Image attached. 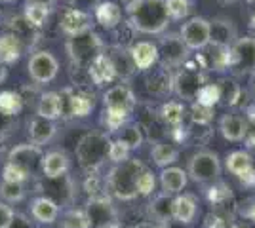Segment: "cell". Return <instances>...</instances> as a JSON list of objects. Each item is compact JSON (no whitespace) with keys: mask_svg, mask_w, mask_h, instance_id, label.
<instances>
[{"mask_svg":"<svg viewBox=\"0 0 255 228\" xmlns=\"http://www.w3.org/2000/svg\"><path fill=\"white\" fill-rule=\"evenodd\" d=\"M36 116H42L46 120L55 122L63 116V105H61V95L57 91H46L38 99L36 105Z\"/></svg>","mask_w":255,"mask_h":228,"instance_id":"d4e9b609","label":"cell"},{"mask_svg":"<svg viewBox=\"0 0 255 228\" xmlns=\"http://www.w3.org/2000/svg\"><path fill=\"white\" fill-rule=\"evenodd\" d=\"M234 228H252L248 223H244V225H234Z\"/></svg>","mask_w":255,"mask_h":228,"instance_id":"11a10c76","label":"cell"},{"mask_svg":"<svg viewBox=\"0 0 255 228\" xmlns=\"http://www.w3.org/2000/svg\"><path fill=\"white\" fill-rule=\"evenodd\" d=\"M149 209L152 219H156V221L166 223L168 219H171V200H168V194H164V192L154 198Z\"/></svg>","mask_w":255,"mask_h":228,"instance_id":"74e56055","label":"cell"},{"mask_svg":"<svg viewBox=\"0 0 255 228\" xmlns=\"http://www.w3.org/2000/svg\"><path fill=\"white\" fill-rule=\"evenodd\" d=\"M236 75H246L255 69V38H236L231 46V67Z\"/></svg>","mask_w":255,"mask_h":228,"instance_id":"8fae6325","label":"cell"},{"mask_svg":"<svg viewBox=\"0 0 255 228\" xmlns=\"http://www.w3.org/2000/svg\"><path fill=\"white\" fill-rule=\"evenodd\" d=\"M231 196H233L231 186L227 185V183H223V181H217L215 185L208 188V200L212 202L213 206H223Z\"/></svg>","mask_w":255,"mask_h":228,"instance_id":"60d3db41","label":"cell"},{"mask_svg":"<svg viewBox=\"0 0 255 228\" xmlns=\"http://www.w3.org/2000/svg\"><path fill=\"white\" fill-rule=\"evenodd\" d=\"M252 27H255V15H254V19H252Z\"/></svg>","mask_w":255,"mask_h":228,"instance_id":"91938a15","label":"cell"},{"mask_svg":"<svg viewBox=\"0 0 255 228\" xmlns=\"http://www.w3.org/2000/svg\"><path fill=\"white\" fill-rule=\"evenodd\" d=\"M147 167L141 160L129 158L122 163H115V167L107 175V188L117 200L131 202L137 198V179Z\"/></svg>","mask_w":255,"mask_h":228,"instance_id":"7a4b0ae2","label":"cell"},{"mask_svg":"<svg viewBox=\"0 0 255 228\" xmlns=\"http://www.w3.org/2000/svg\"><path fill=\"white\" fill-rule=\"evenodd\" d=\"M71 167V160L63 151H52L44 154L42 158V173L46 179H61L67 175Z\"/></svg>","mask_w":255,"mask_h":228,"instance_id":"44dd1931","label":"cell"},{"mask_svg":"<svg viewBox=\"0 0 255 228\" xmlns=\"http://www.w3.org/2000/svg\"><path fill=\"white\" fill-rule=\"evenodd\" d=\"M191 116L194 124H198V126H208L213 120V109L212 107H204V105L194 101L191 109Z\"/></svg>","mask_w":255,"mask_h":228,"instance_id":"7bdbcfd3","label":"cell"},{"mask_svg":"<svg viewBox=\"0 0 255 228\" xmlns=\"http://www.w3.org/2000/svg\"><path fill=\"white\" fill-rule=\"evenodd\" d=\"M101 0H69L71 8H76V10H84V11H92L99 6Z\"/></svg>","mask_w":255,"mask_h":228,"instance_id":"681fc988","label":"cell"},{"mask_svg":"<svg viewBox=\"0 0 255 228\" xmlns=\"http://www.w3.org/2000/svg\"><path fill=\"white\" fill-rule=\"evenodd\" d=\"M57 133V126L52 120H46L42 116H34V118L29 122V139H31L32 145L40 147L46 143H50L55 137Z\"/></svg>","mask_w":255,"mask_h":228,"instance_id":"603a6c76","label":"cell"},{"mask_svg":"<svg viewBox=\"0 0 255 228\" xmlns=\"http://www.w3.org/2000/svg\"><path fill=\"white\" fill-rule=\"evenodd\" d=\"M183 116H185V107L181 105L179 101H168L162 107V118L171 128H179L181 122H183Z\"/></svg>","mask_w":255,"mask_h":228,"instance_id":"8d00e7d4","label":"cell"},{"mask_svg":"<svg viewBox=\"0 0 255 228\" xmlns=\"http://www.w3.org/2000/svg\"><path fill=\"white\" fill-rule=\"evenodd\" d=\"M42 158L44 152L40 147H36L32 143H21V145H15L8 152L6 162L19 167L29 177H34L38 171H42Z\"/></svg>","mask_w":255,"mask_h":228,"instance_id":"8992f818","label":"cell"},{"mask_svg":"<svg viewBox=\"0 0 255 228\" xmlns=\"http://www.w3.org/2000/svg\"><path fill=\"white\" fill-rule=\"evenodd\" d=\"M27 71L36 84H50L59 73V61L50 52H36L31 55Z\"/></svg>","mask_w":255,"mask_h":228,"instance_id":"30bf717a","label":"cell"},{"mask_svg":"<svg viewBox=\"0 0 255 228\" xmlns=\"http://www.w3.org/2000/svg\"><path fill=\"white\" fill-rule=\"evenodd\" d=\"M88 75H90V80L96 84V86H103V84H109V82H113L115 78H117V73H115V69H113V63H111V59H109V55L103 52V54H99L88 65Z\"/></svg>","mask_w":255,"mask_h":228,"instance_id":"7402d4cb","label":"cell"},{"mask_svg":"<svg viewBox=\"0 0 255 228\" xmlns=\"http://www.w3.org/2000/svg\"><path fill=\"white\" fill-rule=\"evenodd\" d=\"M250 147H254V149H255V137H252V139H250Z\"/></svg>","mask_w":255,"mask_h":228,"instance_id":"9f6ffc18","label":"cell"},{"mask_svg":"<svg viewBox=\"0 0 255 228\" xmlns=\"http://www.w3.org/2000/svg\"><path fill=\"white\" fill-rule=\"evenodd\" d=\"M25 44L17 33H2L0 34V63L13 65L21 59Z\"/></svg>","mask_w":255,"mask_h":228,"instance_id":"e0dca14e","label":"cell"},{"mask_svg":"<svg viewBox=\"0 0 255 228\" xmlns=\"http://www.w3.org/2000/svg\"><path fill=\"white\" fill-rule=\"evenodd\" d=\"M248 112H250V118H252V120H255V107H252V109L248 110Z\"/></svg>","mask_w":255,"mask_h":228,"instance_id":"db71d44e","label":"cell"},{"mask_svg":"<svg viewBox=\"0 0 255 228\" xmlns=\"http://www.w3.org/2000/svg\"><path fill=\"white\" fill-rule=\"evenodd\" d=\"M48 15H50V8L44 4L25 2V6H23V17H25L29 27H42L48 19Z\"/></svg>","mask_w":255,"mask_h":228,"instance_id":"1f68e13d","label":"cell"},{"mask_svg":"<svg viewBox=\"0 0 255 228\" xmlns=\"http://www.w3.org/2000/svg\"><path fill=\"white\" fill-rule=\"evenodd\" d=\"M61 228H90L84 209H69L61 215Z\"/></svg>","mask_w":255,"mask_h":228,"instance_id":"f35d334b","label":"cell"},{"mask_svg":"<svg viewBox=\"0 0 255 228\" xmlns=\"http://www.w3.org/2000/svg\"><path fill=\"white\" fill-rule=\"evenodd\" d=\"M31 177L21 171L19 167H15V165H11V163H4V167H2V181H8V183H27Z\"/></svg>","mask_w":255,"mask_h":228,"instance_id":"bcb514c9","label":"cell"},{"mask_svg":"<svg viewBox=\"0 0 255 228\" xmlns=\"http://www.w3.org/2000/svg\"><path fill=\"white\" fill-rule=\"evenodd\" d=\"M179 36L189 50H204L212 42V21L198 15L191 17L189 21L183 23Z\"/></svg>","mask_w":255,"mask_h":228,"instance_id":"ba28073f","label":"cell"},{"mask_svg":"<svg viewBox=\"0 0 255 228\" xmlns=\"http://www.w3.org/2000/svg\"><path fill=\"white\" fill-rule=\"evenodd\" d=\"M129 55H131V61L137 71H147L158 61V46L147 42V40H141L129 48Z\"/></svg>","mask_w":255,"mask_h":228,"instance_id":"ffe728a7","label":"cell"},{"mask_svg":"<svg viewBox=\"0 0 255 228\" xmlns=\"http://www.w3.org/2000/svg\"><path fill=\"white\" fill-rule=\"evenodd\" d=\"M227 169L233 175H236L238 179H242L244 175H248L252 169H254V160L250 156V152L246 151H234L227 156Z\"/></svg>","mask_w":255,"mask_h":228,"instance_id":"f1b7e54d","label":"cell"},{"mask_svg":"<svg viewBox=\"0 0 255 228\" xmlns=\"http://www.w3.org/2000/svg\"><path fill=\"white\" fill-rule=\"evenodd\" d=\"M198 215V198L191 192L177 194L171 200V219L179 225H191Z\"/></svg>","mask_w":255,"mask_h":228,"instance_id":"2e32d148","label":"cell"},{"mask_svg":"<svg viewBox=\"0 0 255 228\" xmlns=\"http://www.w3.org/2000/svg\"><path fill=\"white\" fill-rule=\"evenodd\" d=\"M217 87H219V103L223 101L225 105H229V107H233V105L238 103L242 89H240V86H238L234 80L223 78V80L217 82Z\"/></svg>","mask_w":255,"mask_h":228,"instance_id":"e575fe53","label":"cell"},{"mask_svg":"<svg viewBox=\"0 0 255 228\" xmlns=\"http://www.w3.org/2000/svg\"><path fill=\"white\" fill-rule=\"evenodd\" d=\"M25 2H31V4H44V6H52V4H55V0H25Z\"/></svg>","mask_w":255,"mask_h":228,"instance_id":"f5cc1de1","label":"cell"},{"mask_svg":"<svg viewBox=\"0 0 255 228\" xmlns=\"http://www.w3.org/2000/svg\"><path fill=\"white\" fill-rule=\"evenodd\" d=\"M31 217L40 225H53L59 219V206L48 196H38L31 202Z\"/></svg>","mask_w":255,"mask_h":228,"instance_id":"ac0fdd59","label":"cell"},{"mask_svg":"<svg viewBox=\"0 0 255 228\" xmlns=\"http://www.w3.org/2000/svg\"><path fill=\"white\" fill-rule=\"evenodd\" d=\"M117 139L124 143L129 151H133V149H139L143 145V133H141V128L137 124H126L118 130Z\"/></svg>","mask_w":255,"mask_h":228,"instance_id":"836d02e7","label":"cell"},{"mask_svg":"<svg viewBox=\"0 0 255 228\" xmlns=\"http://www.w3.org/2000/svg\"><path fill=\"white\" fill-rule=\"evenodd\" d=\"M13 217H15L13 207L0 200V228H10L11 223H13Z\"/></svg>","mask_w":255,"mask_h":228,"instance_id":"c3c4849f","label":"cell"},{"mask_svg":"<svg viewBox=\"0 0 255 228\" xmlns=\"http://www.w3.org/2000/svg\"><path fill=\"white\" fill-rule=\"evenodd\" d=\"M109 147L111 139L105 133H88L84 135L78 145H76V160L78 165L86 171H96L97 167H101L103 162L109 158Z\"/></svg>","mask_w":255,"mask_h":228,"instance_id":"3957f363","label":"cell"},{"mask_svg":"<svg viewBox=\"0 0 255 228\" xmlns=\"http://www.w3.org/2000/svg\"><path fill=\"white\" fill-rule=\"evenodd\" d=\"M212 42L233 46L236 42V29L229 19H215L212 23Z\"/></svg>","mask_w":255,"mask_h":228,"instance_id":"4dcf8cb0","label":"cell"},{"mask_svg":"<svg viewBox=\"0 0 255 228\" xmlns=\"http://www.w3.org/2000/svg\"><path fill=\"white\" fill-rule=\"evenodd\" d=\"M94 11H96L97 23H101L105 29H117L122 21V10L115 2H109V0L99 2V6Z\"/></svg>","mask_w":255,"mask_h":228,"instance_id":"83f0119b","label":"cell"},{"mask_svg":"<svg viewBox=\"0 0 255 228\" xmlns=\"http://www.w3.org/2000/svg\"><path fill=\"white\" fill-rule=\"evenodd\" d=\"M234 225L236 223H234L233 215H229L227 211H215L206 221L208 228H234Z\"/></svg>","mask_w":255,"mask_h":228,"instance_id":"f6af8a7d","label":"cell"},{"mask_svg":"<svg viewBox=\"0 0 255 228\" xmlns=\"http://www.w3.org/2000/svg\"><path fill=\"white\" fill-rule=\"evenodd\" d=\"M135 103L137 99L126 84H117V86L109 87L103 95V105L107 112H115L120 116H129L131 110L135 109Z\"/></svg>","mask_w":255,"mask_h":228,"instance_id":"9c48e42d","label":"cell"},{"mask_svg":"<svg viewBox=\"0 0 255 228\" xmlns=\"http://www.w3.org/2000/svg\"><path fill=\"white\" fill-rule=\"evenodd\" d=\"M150 158H152V162L156 163L158 167L164 169V167L171 165V163L179 158V149L173 143L158 141L154 143L152 149H150Z\"/></svg>","mask_w":255,"mask_h":228,"instance_id":"4316f807","label":"cell"},{"mask_svg":"<svg viewBox=\"0 0 255 228\" xmlns=\"http://www.w3.org/2000/svg\"><path fill=\"white\" fill-rule=\"evenodd\" d=\"M187 175L194 183H215L221 175V160L213 151H198L189 158Z\"/></svg>","mask_w":255,"mask_h":228,"instance_id":"277c9868","label":"cell"},{"mask_svg":"<svg viewBox=\"0 0 255 228\" xmlns=\"http://www.w3.org/2000/svg\"><path fill=\"white\" fill-rule=\"evenodd\" d=\"M202 86H204L202 73L198 69H192V67L181 69L179 73L173 76V80H171L173 91L177 93V97L185 99V101L196 99V93H198V89Z\"/></svg>","mask_w":255,"mask_h":228,"instance_id":"4fadbf2b","label":"cell"},{"mask_svg":"<svg viewBox=\"0 0 255 228\" xmlns=\"http://www.w3.org/2000/svg\"><path fill=\"white\" fill-rule=\"evenodd\" d=\"M23 109V97L15 91H0V114L4 116H17Z\"/></svg>","mask_w":255,"mask_h":228,"instance_id":"d6a6232c","label":"cell"},{"mask_svg":"<svg viewBox=\"0 0 255 228\" xmlns=\"http://www.w3.org/2000/svg\"><path fill=\"white\" fill-rule=\"evenodd\" d=\"M8 78V69L4 63H0V84H4V80Z\"/></svg>","mask_w":255,"mask_h":228,"instance_id":"816d5d0a","label":"cell"},{"mask_svg":"<svg viewBox=\"0 0 255 228\" xmlns=\"http://www.w3.org/2000/svg\"><path fill=\"white\" fill-rule=\"evenodd\" d=\"M13 0H0V4H11Z\"/></svg>","mask_w":255,"mask_h":228,"instance_id":"6f0895ef","label":"cell"},{"mask_svg":"<svg viewBox=\"0 0 255 228\" xmlns=\"http://www.w3.org/2000/svg\"><path fill=\"white\" fill-rule=\"evenodd\" d=\"M107 54V52H105ZM109 59H111V63H113V69H115V73H117L118 78H129V76L133 75L137 69L133 65V61H131V55L128 50H124L122 46H113L111 50H109Z\"/></svg>","mask_w":255,"mask_h":228,"instance_id":"484cf974","label":"cell"},{"mask_svg":"<svg viewBox=\"0 0 255 228\" xmlns=\"http://www.w3.org/2000/svg\"><path fill=\"white\" fill-rule=\"evenodd\" d=\"M166 2V10H168V17L181 21L191 13V0H164Z\"/></svg>","mask_w":255,"mask_h":228,"instance_id":"ab89813d","label":"cell"},{"mask_svg":"<svg viewBox=\"0 0 255 228\" xmlns=\"http://www.w3.org/2000/svg\"><path fill=\"white\" fill-rule=\"evenodd\" d=\"M103 40L94 31L78 34L67 40V54L76 65H90L99 54H103Z\"/></svg>","mask_w":255,"mask_h":228,"instance_id":"5b68a950","label":"cell"},{"mask_svg":"<svg viewBox=\"0 0 255 228\" xmlns=\"http://www.w3.org/2000/svg\"><path fill=\"white\" fill-rule=\"evenodd\" d=\"M61 95L63 105V116L71 118H84L94 109V97L90 93L78 91V89H65Z\"/></svg>","mask_w":255,"mask_h":228,"instance_id":"9a60e30c","label":"cell"},{"mask_svg":"<svg viewBox=\"0 0 255 228\" xmlns=\"http://www.w3.org/2000/svg\"><path fill=\"white\" fill-rule=\"evenodd\" d=\"M156 188V177L152 171L145 169L137 179V196H150Z\"/></svg>","mask_w":255,"mask_h":228,"instance_id":"ee69618b","label":"cell"},{"mask_svg":"<svg viewBox=\"0 0 255 228\" xmlns=\"http://www.w3.org/2000/svg\"><path fill=\"white\" fill-rule=\"evenodd\" d=\"M59 29L63 31V34H67L69 38L78 36V34L90 33L94 29V17L90 11L76 10V8H67L61 13L59 19Z\"/></svg>","mask_w":255,"mask_h":228,"instance_id":"5bb4252c","label":"cell"},{"mask_svg":"<svg viewBox=\"0 0 255 228\" xmlns=\"http://www.w3.org/2000/svg\"><path fill=\"white\" fill-rule=\"evenodd\" d=\"M109 160L115 163H122L129 160V149L122 141H111V147H109Z\"/></svg>","mask_w":255,"mask_h":228,"instance_id":"7dc6e473","label":"cell"},{"mask_svg":"<svg viewBox=\"0 0 255 228\" xmlns=\"http://www.w3.org/2000/svg\"><path fill=\"white\" fill-rule=\"evenodd\" d=\"M0 200L6 204H19L25 200V185L23 183H0Z\"/></svg>","mask_w":255,"mask_h":228,"instance_id":"d590c367","label":"cell"},{"mask_svg":"<svg viewBox=\"0 0 255 228\" xmlns=\"http://www.w3.org/2000/svg\"><path fill=\"white\" fill-rule=\"evenodd\" d=\"M208 59L213 71H225L231 67V46L219 42H210L208 46Z\"/></svg>","mask_w":255,"mask_h":228,"instance_id":"f546056e","label":"cell"},{"mask_svg":"<svg viewBox=\"0 0 255 228\" xmlns=\"http://www.w3.org/2000/svg\"><path fill=\"white\" fill-rule=\"evenodd\" d=\"M189 48L181 40L179 34H166L160 38L158 44V59L162 61L164 69L168 67H181L187 59Z\"/></svg>","mask_w":255,"mask_h":228,"instance_id":"7c38bea8","label":"cell"},{"mask_svg":"<svg viewBox=\"0 0 255 228\" xmlns=\"http://www.w3.org/2000/svg\"><path fill=\"white\" fill-rule=\"evenodd\" d=\"M219 131L227 141L240 143L248 135V122L240 114H225L219 120Z\"/></svg>","mask_w":255,"mask_h":228,"instance_id":"d6986e66","label":"cell"},{"mask_svg":"<svg viewBox=\"0 0 255 228\" xmlns=\"http://www.w3.org/2000/svg\"><path fill=\"white\" fill-rule=\"evenodd\" d=\"M90 228H111L118 225V213L107 196H92L84 207Z\"/></svg>","mask_w":255,"mask_h":228,"instance_id":"52a82bcc","label":"cell"},{"mask_svg":"<svg viewBox=\"0 0 255 228\" xmlns=\"http://www.w3.org/2000/svg\"><path fill=\"white\" fill-rule=\"evenodd\" d=\"M246 2H248V4H255V0H246Z\"/></svg>","mask_w":255,"mask_h":228,"instance_id":"680465c9","label":"cell"},{"mask_svg":"<svg viewBox=\"0 0 255 228\" xmlns=\"http://www.w3.org/2000/svg\"><path fill=\"white\" fill-rule=\"evenodd\" d=\"M129 25L143 34H160L168 27V10L164 0H131L126 4Z\"/></svg>","mask_w":255,"mask_h":228,"instance_id":"6da1fadb","label":"cell"},{"mask_svg":"<svg viewBox=\"0 0 255 228\" xmlns=\"http://www.w3.org/2000/svg\"><path fill=\"white\" fill-rule=\"evenodd\" d=\"M196 103L213 109V105L219 103V87H217V84H204L198 89V93H196Z\"/></svg>","mask_w":255,"mask_h":228,"instance_id":"b9f144b4","label":"cell"},{"mask_svg":"<svg viewBox=\"0 0 255 228\" xmlns=\"http://www.w3.org/2000/svg\"><path fill=\"white\" fill-rule=\"evenodd\" d=\"M221 2H236V0H221Z\"/></svg>","mask_w":255,"mask_h":228,"instance_id":"94428289","label":"cell"},{"mask_svg":"<svg viewBox=\"0 0 255 228\" xmlns=\"http://www.w3.org/2000/svg\"><path fill=\"white\" fill-rule=\"evenodd\" d=\"M187 171H183L181 167H164L160 171V186L164 194H181L187 186Z\"/></svg>","mask_w":255,"mask_h":228,"instance_id":"cb8c5ba5","label":"cell"},{"mask_svg":"<svg viewBox=\"0 0 255 228\" xmlns=\"http://www.w3.org/2000/svg\"><path fill=\"white\" fill-rule=\"evenodd\" d=\"M240 213H242V217H244V219H248V221L255 223V198L246 200V204H244V207L240 209Z\"/></svg>","mask_w":255,"mask_h":228,"instance_id":"f907efd6","label":"cell"}]
</instances>
